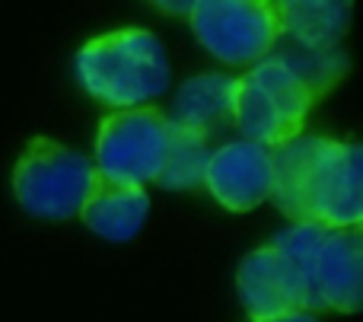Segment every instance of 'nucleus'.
<instances>
[{
  "label": "nucleus",
  "mask_w": 363,
  "mask_h": 322,
  "mask_svg": "<svg viewBox=\"0 0 363 322\" xmlns=\"http://www.w3.org/2000/svg\"><path fill=\"white\" fill-rule=\"evenodd\" d=\"M160 13H179V16H188L191 13V4H153Z\"/></svg>",
  "instance_id": "f3484780"
},
{
  "label": "nucleus",
  "mask_w": 363,
  "mask_h": 322,
  "mask_svg": "<svg viewBox=\"0 0 363 322\" xmlns=\"http://www.w3.org/2000/svg\"><path fill=\"white\" fill-rule=\"evenodd\" d=\"M271 185H274L271 147L236 138L211 150L204 170V189L211 191V198L220 208L233 211V214H249L271 198Z\"/></svg>",
  "instance_id": "0eeeda50"
},
{
  "label": "nucleus",
  "mask_w": 363,
  "mask_h": 322,
  "mask_svg": "<svg viewBox=\"0 0 363 322\" xmlns=\"http://www.w3.org/2000/svg\"><path fill=\"white\" fill-rule=\"evenodd\" d=\"M99 189L93 160L51 138H35L13 166V195L29 217L64 223L80 217Z\"/></svg>",
  "instance_id": "f03ea898"
},
{
  "label": "nucleus",
  "mask_w": 363,
  "mask_h": 322,
  "mask_svg": "<svg viewBox=\"0 0 363 322\" xmlns=\"http://www.w3.org/2000/svg\"><path fill=\"white\" fill-rule=\"evenodd\" d=\"M277 6L281 35H287L296 48L322 51L338 48L341 35L351 26V4L347 0H287Z\"/></svg>",
  "instance_id": "f8f14e48"
},
{
  "label": "nucleus",
  "mask_w": 363,
  "mask_h": 322,
  "mask_svg": "<svg viewBox=\"0 0 363 322\" xmlns=\"http://www.w3.org/2000/svg\"><path fill=\"white\" fill-rule=\"evenodd\" d=\"M236 89H239V77H230V74L188 77L176 89V96H172L169 112H163V115L172 128L211 134L213 128H220L223 121L233 118Z\"/></svg>",
  "instance_id": "9d476101"
},
{
  "label": "nucleus",
  "mask_w": 363,
  "mask_h": 322,
  "mask_svg": "<svg viewBox=\"0 0 363 322\" xmlns=\"http://www.w3.org/2000/svg\"><path fill=\"white\" fill-rule=\"evenodd\" d=\"M74 77L80 89L108 112L150 109L172 83L166 45L144 26L112 29L77 51Z\"/></svg>",
  "instance_id": "f257e3e1"
},
{
  "label": "nucleus",
  "mask_w": 363,
  "mask_h": 322,
  "mask_svg": "<svg viewBox=\"0 0 363 322\" xmlns=\"http://www.w3.org/2000/svg\"><path fill=\"white\" fill-rule=\"evenodd\" d=\"M207 160H211V140H207V134L169 125V144H166L163 172H160L157 182L169 191L198 189V185H204Z\"/></svg>",
  "instance_id": "ddd939ff"
},
{
  "label": "nucleus",
  "mask_w": 363,
  "mask_h": 322,
  "mask_svg": "<svg viewBox=\"0 0 363 322\" xmlns=\"http://www.w3.org/2000/svg\"><path fill=\"white\" fill-rule=\"evenodd\" d=\"M239 304L245 306L252 322L274 319L284 313L309 310V284L274 246L252 249L236 272ZM313 313V310H309Z\"/></svg>",
  "instance_id": "6e6552de"
},
{
  "label": "nucleus",
  "mask_w": 363,
  "mask_h": 322,
  "mask_svg": "<svg viewBox=\"0 0 363 322\" xmlns=\"http://www.w3.org/2000/svg\"><path fill=\"white\" fill-rule=\"evenodd\" d=\"M313 106L315 96L309 93V87L277 51H271L264 61L249 67V74L239 77L230 121H236L245 140L274 150L290 138L303 134Z\"/></svg>",
  "instance_id": "7ed1b4c3"
},
{
  "label": "nucleus",
  "mask_w": 363,
  "mask_h": 322,
  "mask_svg": "<svg viewBox=\"0 0 363 322\" xmlns=\"http://www.w3.org/2000/svg\"><path fill=\"white\" fill-rule=\"evenodd\" d=\"M147 217H150L147 189H128V185L106 182H99V189L89 195V201L80 211V221L86 223L89 233L108 243H131L147 227Z\"/></svg>",
  "instance_id": "9b49d317"
},
{
  "label": "nucleus",
  "mask_w": 363,
  "mask_h": 322,
  "mask_svg": "<svg viewBox=\"0 0 363 322\" xmlns=\"http://www.w3.org/2000/svg\"><path fill=\"white\" fill-rule=\"evenodd\" d=\"M300 221L325 230H360L363 150L354 140L319 138L300 191Z\"/></svg>",
  "instance_id": "423d86ee"
},
{
  "label": "nucleus",
  "mask_w": 363,
  "mask_h": 322,
  "mask_svg": "<svg viewBox=\"0 0 363 322\" xmlns=\"http://www.w3.org/2000/svg\"><path fill=\"white\" fill-rule=\"evenodd\" d=\"M309 310L357 313L363 304V233L328 230L309 278Z\"/></svg>",
  "instance_id": "1a4fd4ad"
},
{
  "label": "nucleus",
  "mask_w": 363,
  "mask_h": 322,
  "mask_svg": "<svg viewBox=\"0 0 363 322\" xmlns=\"http://www.w3.org/2000/svg\"><path fill=\"white\" fill-rule=\"evenodd\" d=\"M328 230L319 227V223H309V221H300V223H290V227H284L281 233L274 236V243L271 246L277 249V252L284 255V259L290 262V265L296 268V272L306 278H313V265H315V255H319L322 249V240H325ZM313 304V300H309Z\"/></svg>",
  "instance_id": "2eb2a0df"
},
{
  "label": "nucleus",
  "mask_w": 363,
  "mask_h": 322,
  "mask_svg": "<svg viewBox=\"0 0 363 322\" xmlns=\"http://www.w3.org/2000/svg\"><path fill=\"white\" fill-rule=\"evenodd\" d=\"M258 322H322L315 313L309 310H296V313H284V316H274V319H258Z\"/></svg>",
  "instance_id": "dca6fc26"
},
{
  "label": "nucleus",
  "mask_w": 363,
  "mask_h": 322,
  "mask_svg": "<svg viewBox=\"0 0 363 322\" xmlns=\"http://www.w3.org/2000/svg\"><path fill=\"white\" fill-rule=\"evenodd\" d=\"M188 23L201 48L233 67H255L281 38L277 6L268 0H198Z\"/></svg>",
  "instance_id": "39448f33"
},
{
  "label": "nucleus",
  "mask_w": 363,
  "mask_h": 322,
  "mask_svg": "<svg viewBox=\"0 0 363 322\" xmlns=\"http://www.w3.org/2000/svg\"><path fill=\"white\" fill-rule=\"evenodd\" d=\"M169 121L157 106L108 112L99 121L93 147V170L99 182L144 189L163 172Z\"/></svg>",
  "instance_id": "20e7f679"
},
{
  "label": "nucleus",
  "mask_w": 363,
  "mask_h": 322,
  "mask_svg": "<svg viewBox=\"0 0 363 322\" xmlns=\"http://www.w3.org/2000/svg\"><path fill=\"white\" fill-rule=\"evenodd\" d=\"M277 55L294 67V74L306 83L315 99L325 96L347 74V55L341 48H322V51L294 48V51H277Z\"/></svg>",
  "instance_id": "4468645a"
}]
</instances>
